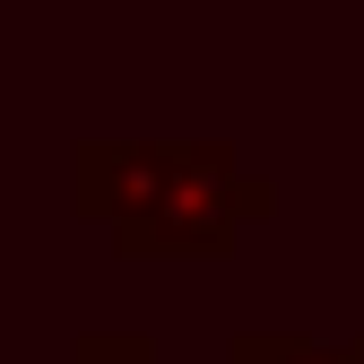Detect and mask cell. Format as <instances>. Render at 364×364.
<instances>
[{
	"mask_svg": "<svg viewBox=\"0 0 364 364\" xmlns=\"http://www.w3.org/2000/svg\"><path fill=\"white\" fill-rule=\"evenodd\" d=\"M61 364H156V347H148V338H130V330H87Z\"/></svg>",
	"mask_w": 364,
	"mask_h": 364,
	"instance_id": "3957f363",
	"label": "cell"
},
{
	"mask_svg": "<svg viewBox=\"0 0 364 364\" xmlns=\"http://www.w3.org/2000/svg\"><path fill=\"white\" fill-rule=\"evenodd\" d=\"M70 208L96 217L130 260H225L278 191L243 173L225 139H78Z\"/></svg>",
	"mask_w": 364,
	"mask_h": 364,
	"instance_id": "6da1fadb",
	"label": "cell"
},
{
	"mask_svg": "<svg viewBox=\"0 0 364 364\" xmlns=\"http://www.w3.org/2000/svg\"><path fill=\"white\" fill-rule=\"evenodd\" d=\"M225 364H364V338H295V330H243Z\"/></svg>",
	"mask_w": 364,
	"mask_h": 364,
	"instance_id": "7a4b0ae2",
	"label": "cell"
}]
</instances>
